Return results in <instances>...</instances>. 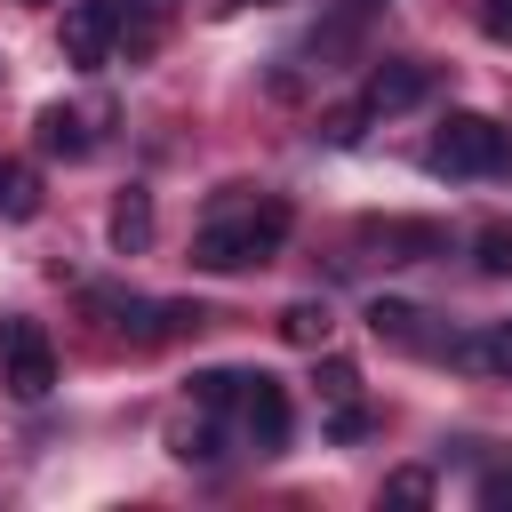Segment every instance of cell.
Listing matches in <instances>:
<instances>
[{
  "instance_id": "1",
  "label": "cell",
  "mask_w": 512,
  "mask_h": 512,
  "mask_svg": "<svg viewBox=\"0 0 512 512\" xmlns=\"http://www.w3.org/2000/svg\"><path fill=\"white\" fill-rule=\"evenodd\" d=\"M288 240V200H232L224 216H208L192 232V264L200 272H248L264 256H280Z\"/></svg>"
},
{
  "instance_id": "2",
  "label": "cell",
  "mask_w": 512,
  "mask_h": 512,
  "mask_svg": "<svg viewBox=\"0 0 512 512\" xmlns=\"http://www.w3.org/2000/svg\"><path fill=\"white\" fill-rule=\"evenodd\" d=\"M424 168L432 176H504L512 168V136L488 112H448L440 136L424 144Z\"/></svg>"
},
{
  "instance_id": "3",
  "label": "cell",
  "mask_w": 512,
  "mask_h": 512,
  "mask_svg": "<svg viewBox=\"0 0 512 512\" xmlns=\"http://www.w3.org/2000/svg\"><path fill=\"white\" fill-rule=\"evenodd\" d=\"M0 384H8L16 400H48V384H56L48 328H40V320H24V312H8V320H0Z\"/></svg>"
},
{
  "instance_id": "4",
  "label": "cell",
  "mask_w": 512,
  "mask_h": 512,
  "mask_svg": "<svg viewBox=\"0 0 512 512\" xmlns=\"http://www.w3.org/2000/svg\"><path fill=\"white\" fill-rule=\"evenodd\" d=\"M120 40V0H64V64L96 72Z\"/></svg>"
},
{
  "instance_id": "5",
  "label": "cell",
  "mask_w": 512,
  "mask_h": 512,
  "mask_svg": "<svg viewBox=\"0 0 512 512\" xmlns=\"http://www.w3.org/2000/svg\"><path fill=\"white\" fill-rule=\"evenodd\" d=\"M288 424H296V408H288V392H280V376H264V368H248V384H240V432L272 456V448H288Z\"/></svg>"
},
{
  "instance_id": "6",
  "label": "cell",
  "mask_w": 512,
  "mask_h": 512,
  "mask_svg": "<svg viewBox=\"0 0 512 512\" xmlns=\"http://www.w3.org/2000/svg\"><path fill=\"white\" fill-rule=\"evenodd\" d=\"M424 96H432V64H416V56H400V64H376V72H368V88H360L368 120H384V112H408V104H424Z\"/></svg>"
},
{
  "instance_id": "7",
  "label": "cell",
  "mask_w": 512,
  "mask_h": 512,
  "mask_svg": "<svg viewBox=\"0 0 512 512\" xmlns=\"http://www.w3.org/2000/svg\"><path fill=\"white\" fill-rule=\"evenodd\" d=\"M456 368H472V376H512V320H488V328H472V336H448L440 344Z\"/></svg>"
},
{
  "instance_id": "8",
  "label": "cell",
  "mask_w": 512,
  "mask_h": 512,
  "mask_svg": "<svg viewBox=\"0 0 512 512\" xmlns=\"http://www.w3.org/2000/svg\"><path fill=\"white\" fill-rule=\"evenodd\" d=\"M360 240H368V248H384V256H400V264H416V256H440V248H448V232H440V224H400V216H392V224H360Z\"/></svg>"
},
{
  "instance_id": "9",
  "label": "cell",
  "mask_w": 512,
  "mask_h": 512,
  "mask_svg": "<svg viewBox=\"0 0 512 512\" xmlns=\"http://www.w3.org/2000/svg\"><path fill=\"white\" fill-rule=\"evenodd\" d=\"M40 152H48V160H88V152H96V128H88L72 104H48V112H40Z\"/></svg>"
},
{
  "instance_id": "10",
  "label": "cell",
  "mask_w": 512,
  "mask_h": 512,
  "mask_svg": "<svg viewBox=\"0 0 512 512\" xmlns=\"http://www.w3.org/2000/svg\"><path fill=\"white\" fill-rule=\"evenodd\" d=\"M424 320H432V312H416V304H400V296H376V304H368V328H376L384 344H408V352H432Z\"/></svg>"
},
{
  "instance_id": "11",
  "label": "cell",
  "mask_w": 512,
  "mask_h": 512,
  "mask_svg": "<svg viewBox=\"0 0 512 512\" xmlns=\"http://www.w3.org/2000/svg\"><path fill=\"white\" fill-rule=\"evenodd\" d=\"M112 248H120V256H144V248H152V192L128 184V192L112 200Z\"/></svg>"
},
{
  "instance_id": "12",
  "label": "cell",
  "mask_w": 512,
  "mask_h": 512,
  "mask_svg": "<svg viewBox=\"0 0 512 512\" xmlns=\"http://www.w3.org/2000/svg\"><path fill=\"white\" fill-rule=\"evenodd\" d=\"M0 216H8V224H32V216H40V176H32L24 160H0Z\"/></svg>"
},
{
  "instance_id": "13",
  "label": "cell",
  "mask_w": 512,
  "mask_h": 512,
  "mask_svg": "<svg viewBox=\"0 0 512 512\" xmlns=\"http://www.w3.org/2000/svg\"><path fill=\"white\" fill-rule=\"evenodd\" d=\"M240 384H248V368H192V408H200V416L240 408Z\"/></svg>"
},
{
  "instance_id": "14",
  "label": "cell",
  "mask_w": 512,
  "mask_h": 512,
  "mask_svg": "<svg viewBox=\"0 0 512 512\" xmlns=\"http://www.w3.org/2000/svg\"><path fill=\"white\" fill-rule=\"evenodd\" d=\"M328 328H336V320H328V304H312V296L280 312V336H288L296 352H320V344H328Z\"/></svg>"
},
{
  "instance_id": "15",
  "label": "cell",
  "mask_w": 512,
  "mask_h": 512,
  "mask_svg": "<svg viewBox=\"0 0 512 512\" xmlns=\"http://www.w3.org/2000/svg\"><path fill=\"white\" fill-rule=\"evenodd\" d=\"M472 264H480L488 280H504V272H512V224H480V232H472Z\"/></svg>"
},
{
  "instance_id": "16",
  "label": "cell",
  "mask_w": 512,
  "mask_h": 512,
  "mask_svg": "<svg viewBox=\"0 0 512 512\" xmlns=\"http://www.w3.org/2000/svg\"><path fill=\"white\" fill-rule=\"evenodd\" d=\"M424 496H432V472H424V464L384 472V504H424Z\"/></svg>"
},
{
  "instance_id": "17",
  "label": "cell",
  "mask_w": 512,
  "mask_h": 512,
  "mask_svg": "<svg viewBox=\"0 0 512 512\" xmlns=\"http://www.w3.org/2000/svg\"><path fill=\"white\" fill-rule=\"evenodd\" d=\"M360 128H368V104H344V112H328V120H320V136H328V144H360Z\"/></svg>"
},
{
  "instance_id": "18",
  "label": "cell",
  "mask_w": 512,
  "mask_h": 512,
  "mask_svg": "<svg viewBox=\"0 0 512 512\" xmlns=\"http://www.w3.org/2000/svg\"><path fill=\"white\" fill-rule=\"evenodd\" d=\"M176 456L184 464H216V432L208 424H176Z\"/></svg>"
},
{
  "instance_id": "19",
  "label": "cell",
  "mask_w": 512,
  "mask_h": 512,
  "mask_svg": "<svg viewBox=\"0 0 512 512\" xmlns=\"http://www.w3.org/2000/svg\"><path fill=\"white\" fill-rule=\"evenodd\" d=\"M328 432H336V440H360V432H368V408H360V400H336Z\"/></svg>"
},
{
  "instance_id": "20",
  "label": "cell",
  "mask_w": 512,
  "mask_h": 512,
  "mask_svg": "<svg viewBox=\"0 0 512 512\" xmlns=\"http://www.w3.org/2000/svg\"><path fill=\"white\" fill-rule=\"evenodd\" d=\"M480 32L512 48V0H480Z\"/></svg>"
},
{
  "instance_id": "21",
  "label": "cell",
  "mask_w": 512,
  "mask_h": 512,
  "mask_svg": "<svg viewBox=\"0 0 512 512\" xmlns=\"http://www.w3.org/2000/svg\"><path fill=\"white\" fill-rule=\"evenodd\" d=\"M352 384H360L352 360H328V368H320V392H328V400H352Z\"/></svg>"
},
{
  "instance_id": "22",
  "label": "cell",
  "mask_w": 512,
  "mask_h": 512,
  "mask_svg": "<svg viewBox=\"0 0 512 512\" xmlns=\"http://www.w3.org/2000/svg\"><path fill=\"white\" fill-rule=\"evenodd\" d=\"M480 504L504 512V504H512V472H480Z\"/></svg>"
},
{
  "instance_id": "23",
  "label": "cell",
  "mask_w": 512,
  "mask_h": 512,
  "mask_svg": "<svg viewBox=\"0 0 512 512\" xmlns=\"http://www.w3.org/2000/svg\"><path fill=\"white\" fill-rule=\"evenodd\" d=\"M136 8H152V16H168V8H176V0H136Z\"/></svg>"
}]
</instances>
